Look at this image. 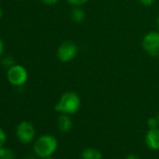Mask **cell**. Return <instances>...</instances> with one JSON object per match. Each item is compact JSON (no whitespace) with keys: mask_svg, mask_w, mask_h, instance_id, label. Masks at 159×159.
<instances>
[{"mask_svg":"<svg viewBox=\"0 0 159 159\" xmlns=\"http://www.w3.org/2000/svg\"><path fill=\"white\" fill-rule=\"evenodd\" d=\"M81 104V98L76 92L66 91L61 95L58 102L54 106V109L60 113L73 115L79 111Z\"/></svg>","mask_w":159,"mask_h":159,"instance_id":"1","label":"cell"},{"mask_svg":"<svg viewBox=\"0 0 159 159\" xmlns=\"http://www.w3.org/2000/svg\"><path fill=\"white\" fill-rule=\"evenodd\" d=\"M58 147L57 139L50 134H45L39 137L33 145V151L35 155L39 158L45 159L49 156H52V154L56 152Z\"/></svg>","mask_w":159,"mask_h":159,"instance_id":"2","label":"cell"},{"mask_svg":"<svg viewBox=\"0 0 159 159\" xmlns=\"http://www.w3.org/2000/svg\"><path fill=\"white\" fill-rule=\"evenodd\" d=\"M7 79L11 85L16 87H21L26 84L28 80L27 69L22 65L15 64L10 68H8Z\"/></svg>","mask_w":159,"mask_h":159,"instance_id":"3","label":"cell"},{"mask_svg":"<svg viewBox=\"0 0 159 159\" xmlns=\"http://www.w3.org/2000/svg\"><path fill=\"white\" fill-rule=\"evenodd\" d=\"M144 52L152 57H159V31L153 30L146 33L141 40Z\"/></svg>","mask_w":159,"mask_h":159,"instance_id":"4","label":"cell"},{"mask_svg":"<svg viewBox=\"0 0 159 159\" xmlns=\"http://www.w3.org/2000/svg\"><path fill=\"white\" fill-rule=\"evenodd\" d=\"M78 54V46L74 41L66 40L62 42L56 51L57 59L61 63L71 62Z\"/></svg>","mask_w":159,"mask_h":159,"instance_id":"5","label":"cell"},{"mask_svg":"<svg viewBox=\"0 0 159 159\" xmlns=\"http://www.w3.org/2000/svg\"><path fill=\"white\" fill-rule=\"evenodd\" d=\"M16 137L24 144H28L34 141L36 138V128L29 121L21 122L16 127Z\"/></svg>","mask_w":159,"mask_h":159,"instance_id":"6","label":"cell"},{"mask_svg":"<svg viewBox=\"0 0 159 159\" xmlns=\"http://www.w3.org/2000/svg\"><path fill=\"white\" fill-rule=\"evenodd\" d=\"M145 143L150 150H159V128L149 129L145 136Z\"/></svg>","mask_w":159,"mask_h":159,"instance_id":"7","label":"cell"},{"mask_svg":"<svg viewBox=\"0 0 159 159\" xmlns=\"http://www.w3.org/2000/svg\"><path fill=\"white\" fill-rule=\"evenodd\" d=\"M72 126H73V123H72V120L70 118V115L61 113L57 119L58 129L63 133H67L71 130Z\"/></svg>","mask_w":159,"mask_h":159,"instance_id":"8","label":"cell"},{"mask_svg":"<svg viewBox=\"0 0 159 159\" xmlns=\"http://www.w3.org/2000/svg\"><path fill=\"white\" fill-rule=\"evenodd\" d=\"M70 18L75 24H82L86 18V13L82 7H73L70 11Z\"/></svg>","mask_w":159,"mask_h":159,"instance_id":"9","label":"cell"},{"mask_svg":"<svg viewBox=\"0 0 159 159\" xmlns=\"http://www.w3.org/2000/svg\"><path fill=\"white\" fill-rule=\"evenodd\" d=\"M82 159H102V153L98 149L88 147L85 148L81 153Z\"/></svg>","mask_w":159,"mask_h":159,"instance_id":"10","label":"cell"},{"mask_svg":"<svg viewBox=\"0 0 159 159\" xmlns=\"http://www.w3.org/2000/svg\"><path fill=\"white\" fill-rule=\"evenodd\" d=\"M0 159H16L15 152L4 146L0 147Z\"/></svg>","mask_w":159,"mask_h":159,"instance_id":"11","label":"cell"},{"mask_svg":"<svg viewBox=\"0 0 159 159\" xmlns=\"http://www.w3.org/2000/svg\"><path fill=\"white\" fill-rule=\"evenodd\" d=\"M1 65L6 67V68H10L11 66H12L13 65H15V61L12 57L11 56H6L5 58L2 59L1 61Z\"/></svg>","mask_w":159,"mask_h":159,"instance_id":"12","label":"cell"},{"mask_svg":"<svg viewBox=\"0 0 159 159\" xmlns=\"http://www.w3.org/2000/svg\"><path fill=\"white\" fill-rule=\"evenodd\" d=\"M66 1L72 7H82L88 3L89 0H66Z\"/></svg>","mask_w":159,"mask_h":159,"instance_id":"13","label":"cell"},{"mask_svg":"<svg viewBox=\"0 0 159 159\" xmlns=\"http://www.w3.org/2000/svg\"><path fill=\"white\" fill-rule=\"evenodd\" d=\"M147 125L149 127V129H153V128H157L159 126L158 125V122H157V119L156 117H150L148 120H147Z\"/></svg>","mask_w":159,"mask_h":159,"instance_id":"14","label":"cell"},{"mask_svg":"<svg viewBox=\"0 0 159 159\" xmlns=\"http://www.w3.org/2000/svg\"><path fill=\"white\" fill-rule=\"evenodd\" d=\"M6 140H7V135H6V132L3 130V128L0 127V147H2V146H4V145H5Z\"/></svg>","mask_w":159,"mask_h":159,"instance_id":"15","label":"cell"},{"mask_svg":"<svg viewBox=\"0 0 159 159\" xmlns=\"http://www.w3.org/2000/svg\"><path fill=\"white\" fill-rule=\"evenodd\" d=\"M139 3L142 4L143 6L149 7V6L153 5V4L156 2V0H139Z\"/></svg>","mask_w":159,"mask_h":159,"instance_id":"16","label":"cell"},{"mask_svg":"<svg viewBox=\"0 0 159 159\" xmlns=\"http://www.w3.org/2000/svg\"><path fill=\"white\" fill-rule=\"evenodd\" d=\"M40 1L45 4V5H48V6H52V5H55L57 4L60 0H40Z\"/></svg>","mask_w":159,"mask_h":159,"instance_id":"17","label":"cell"},{"mask_svg":"<svg viewBox=\"0 0 159 159\" xmlns=\"http://www.w3.org/2000/svg\"><path fill=\"white\" fill-rule=\"evenodd\" d=\"M4 49H5V46H4V41L2 40V39L0 38V57L2 56L3 52H4Z\"/></svg>","mask_w":159,"mask_h":159,"instance_id":"18","label":"cell"},{"mask_svg":"<svg viewBox=\"0 0 159 159\" xmlns=\"http://www.w3.org/2000/svg\"><path fill=\"white\" fill-rule=\"evenodd\" d=\"M125 159H139V157L136 156L135 154H128V155L125 157Z\"/></svg>","mask_w":159,"mask_h":159,"instance_id":"19","label":"cell"},{"mask_svg":"<svg viewBox=\"0 0 159 159\" xmlns=\"http://www.w3.org/2000/svg\"><path fill=\"white\" fill-rule=\"evenodd\" d=\"M156 26H157V28H158V30H159V15H158L157 18H156Z\"/></svg>","mask_w":159,"mask_h":159,"instance_id":"20","label":"cell"},{"mask_svg":"<svg viewBox=\"0 0 159 159\" xmlns=\"http://www.w3.org/2000/svg\"><path fill=\"white\" fill-rule=\"evenodd\" d=\"M2 15H3V11H2V9H1V8H0V19H1Z\"/></svg>","mask_w":159,"mask_h":159,"instance_id":"21","label":"cell"},{"mask_svg":"<svg viewBox=\"0 0 159 159\" xmlns=\"http://www.w3.org/2000/svg\"><path fill=\"white\" fill-rule=\"evenodd\" d=\"M156 117V119H157V122H158V125H159V113L155 116Z\"/></svg>","mask_w":159,"mask_h":159,"instance_id":"22","label":"cell"},{"mask_svg":"<svg viewBox=\"0 0 159 159\" xmlns=\"http://www.w3.org/2000/svg\"><path fill=\"white\" fill-rule=\"evenodd\" d=\"M45 159H54L52 156H49V157H47V158H45Z\"/></svg>","mask_w":159,"mask_h":159,"instance_id":"23","label":"cell"},{"mask_svg":"<svg viewBox=\"0 0 159 159\" xmlns=\"http://www.w3.org/2000/svg\"><path fill=\"white\" fill-rule=\"evenodd\" d=\"M20 1H26V0H20Z\"/></svg>","mask_w":159,"mask_h":159,"instance_id":"24","label":"cell"}]
</instances>
